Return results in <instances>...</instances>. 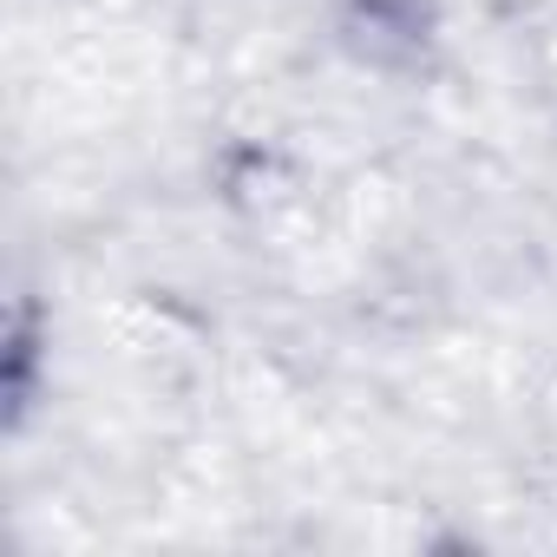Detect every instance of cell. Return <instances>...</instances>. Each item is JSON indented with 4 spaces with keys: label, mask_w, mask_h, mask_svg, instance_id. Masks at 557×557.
<instances>
[{
    "label": "cell",
    "mask_w": 557,
    "mask_h": 557,
    "mask_svg": "<svg viewBox=\"0 0 557 557\" xmlns=\"http://www.w3.org/2000/svg\"><path fill=\"white\" fill-rule=\"evenodd\" d=\"M446 0H342V47L374 73H413L433 60Z\"/></svg>",
    "instance_id": "6da1fadb"
},
{
    "label": "cell",
    "mask_w": 557,
    "mask_h": 557,
    "mask_svg": "<svg viewBox=\"0 0 557 557\" xmlns=\"http://www.w3.org/2000/svg\"><path fill=\"white\" fill-rule=\"evenodd\" d=\"M47 348H53V322H47L40 296H14L8 329H0V426H8V440L27 433V420L40 407Z\"/></svg>",
    "instance_id": "7a4b0ae2"
}]
</instances>
